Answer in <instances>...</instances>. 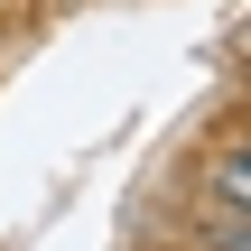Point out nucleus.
Wrapping results in <instances>:
<instances>
[{
    "instance_id": "nucleus-1",
    "label": "nucleus",
    "mask_w": 251,
    "mask_h": 251,
    "mask_svg": "<svg viewBox=\"0 0 251 251\" xmlns=\"http://www.w3.org/2000/svg\"><path fill=\"white\" fill-rule=\"evenodd\" d=\"M196 205L205 214H251V149H242V130H214V149L196 168Z\"/></svg>"
}]
</instances>
